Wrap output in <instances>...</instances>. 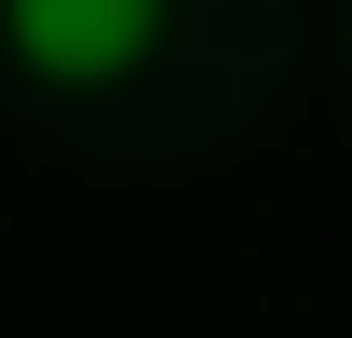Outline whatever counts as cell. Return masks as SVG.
Listing matches in <instances>:
<instances>
[{"mask_svg": "<svg viewBox=\"0 0 352 338\" xmlns=\"http://www.w3.org/2000/svg\"><path fill=\"white\" fill-rule=\"evenodd\" d=\"M163 41V0H0V54L54 95H109L149 68Z\"/></svg>", "mask_w": 352, "mask_h": 338, "instance_id": "1", "label": "cell"}]
</instances>
